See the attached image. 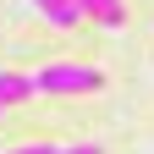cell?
Instances as JSON below:
<instances>
[{
	"label": "cell",
	"instance_id": "obj_1",
	"mask_svg": "<svg viewBox=\"0 0 154 154\" xmlns=\"http://www.w3.org/2000/svg\"><path fill=\"white\" fill-rule=\"evenodd\" d=\"M33 88L38 94H94V88H105V72L77 66V61H50L44 72H33Z\"/></svg>",
	"mask_w": 154,
	"mask_h": 154
},
{
	"label": "cell",
	"instance_id": "obj_2",
	"mask_svg": "<svg viewBox=\"0 0 154 154\" xmlns=\"http://www.w3.org/2000/svg\"><path fill=\"white\" fill-rule=\"evenodd\" d=\"M33 11L50 17L55 28H77V22H83V6H77V0H33Z\"/></svg>",
	"mask_w": 154,
	"mask_h": 154
},
{
	"label": "cell",
	"instance_id": "obj_3",
	"mask_svg": "<svg viewBox=\"0 0 154 154\" xmlns=\"http://www.w3.org/2000/svg\"><path fill=\"white\" fill-rule=\"evenodd\" d=\"M77 6H83V17H94V22H105V28H121L127 22L121 0H77Z\"/></svg>",
	"mask_w": 154,
	"mask_h": 154
},
{
	"label": "cell",
	"instance_id": "obj_4",
	"mask_svg": "<svg viewBox=\"0 0 154 154\" xmlns=\"http://www.w3.org/2000/svg\"><path fill=\"white\" fill-rule=\"evenodd\" d=\"M28 94H38L33 77H22V72H0V110H6V105H22Z\"/></svg>",
	"mask_w": 154,
	"mask_h": 154
},
{
	"label": "cell",
	"instance_id": "obj_5",
	"mask_svg": "<svg viewBox=\"0 0 154 154\" xmlns=\"http://www.w3.org/2000/svg\"><path fill=\"white\" fill-rule=\"evenodd\" d=\"M55 154H105L99 143H77V149H55Z\"/></svg>",
	"mask_w": 154,
	"mask_h": 154
},
{
	"label": "cell",
	"instance_id": "obj_6",
	"mask_svg": "<svg viewBox=\"0 0 154 154\" xmlns=\"http://www.w3.org/2000/svg\"><path fill=\"white\" fill-rule=\"evenodd\" d=\"M6 154H55L50 143H28V149H6Z\"/></svg>",
	"mask_w": 154,
	"mask_h": 154
}]
</instances>
